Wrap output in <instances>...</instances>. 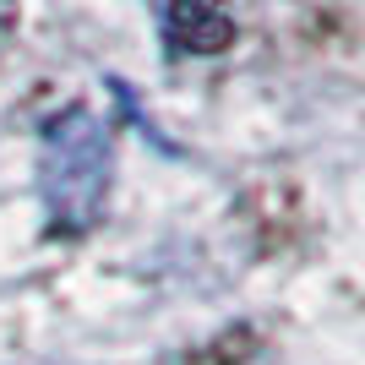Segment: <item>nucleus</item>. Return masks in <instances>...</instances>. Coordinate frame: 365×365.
<instances>
[{"label": "nucleus", "mask_w": 365, "mask_h": 365, "mask_svg": "<svg viewBox=\"0 0 365 365\" xmlns=\"http://www.w3.org/2000/svg\"><path fill=\"white\" fill-rule=\"evenodd\" d=\"M109 180H115V137L93 109L71 104L44 120L38 148V191L55 235H88L104 218Z\"/></svg>", "instance_id": "f257e3e1"}, {"label": "nucleus", "mask_w": 365, "mask_h": 365, "mask_svg": "<svg viewBox=\"0 0 365 365\" xmlns=\"http://www.w3.org/2000/svg\"><path fill=\"white\" fill-rule=\"evenodd\" d=\"M158 33L169 55H218L235 44L229 0H158Z\"/></svg>", "instance_id": "f03ea898"}, {"label": "nucleus", "mask_w": 365, "mask_h": 365, "mask_svg": "<svg viewBox=\"0 0 365 365\" xmlns=\"http://www.w3.org/2000/svg\"><path fill=\"white\" fill-rule=\"evenodd\" d=\"M11 22H16V0H0V33L11 28Z\"/></svg>", "instance_id": "7ed1b4c3"}]
</instances>
